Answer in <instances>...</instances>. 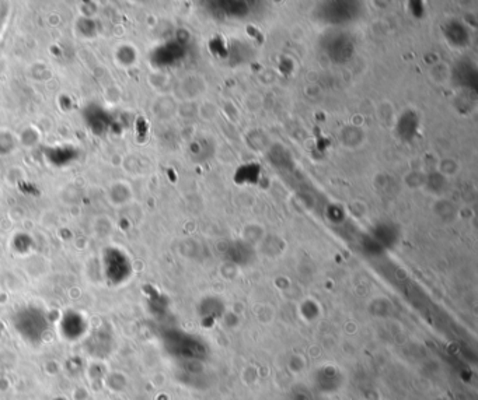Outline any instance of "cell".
<instances>
[{
	"label": "cell",
	"instance_id": "cell-1",
	"mask_svg": "<svg viewBox=\"0 0 478 400\" xmlns=\"http://www.w3.org/2000/svg\"><path fill=\"white\" fill-rule=\"evenodd\" d=\"M12 322L14 330L23 341L34 347L44 343L49 332V319L47 312L34 305L24 306L18 310Z\"/></svg>",
	"mask_w": 478,
	"mask_h": 400
},
{
	"label": "cell",
	"instance_id": "cell-2",
	"mask_svg": "<svg viewBox=\"0 0 478 400\" xmlns=\"http://www.w3.org/2000/svg\"><path fill=\"white\" fill-rule=\"evenodd\" d=\"M103 265L107 280L114 286L125 283L131 277V261L127 256V254L116 248H110L104 252Z\"/></svg>",
	"mask_w": 478,
	"mask_h": 400
},
{
	"label": "cell",
	"instance_id": "cell-3",
	"mask_svg": "<svg viewBox=\"0 0 478 400\" xmlns=\"http://www.w3.org/2000/svg\"><path fill=\"white\" fill-rule=\"evenodd\" d=\"M58 329L64 341L71 343L80 342L81 338H84L88 334L87 319L77 311L65 312L61 321H59Z\"/></svg>",
	"mask_w": 478,
	"mask_h": 400
},
{
	"label": "cell",
	"instance_id": "cell-4",
	"mask_svg": "<svg viewBox=\"0 0 478 400\" xmlns=\"http://www.w3.org/2000/svg\"><path fill=\"white\" fill-rule=\"evenodd\" d=\"M111 337L112 336L107 334L105 332H97L95 334H88L87 343H84L86 351L96 358L107 357L111 353L114 346Z\"/></svg>",
	"mask_w": 478,
	"mask_h": 400
},
{
	"label": "cell",
	"instance_id": "cell-5",
	"mask_svg": "<svg viewBox=\"0 0 478 400\" xmlns=\"http://www.w3.org/2000/svg\"><path fill=\"white\" fill-rule=\"evenodd\" d=\"M3 14H0V28H2V25H3Z\"/></svg>",
	"mask_w": 478,
	"mask_h": 400
},
{
	"label": "cell",
	"instance_id": "cell-6",
	"mask_svg": "<svg viewBox=\"0 0 478 400\" xmlns=\"http://www.w3.org/2000/svg\"><path fill=\"white\" fill-rule=\"evenodd\" d=\"M0 334H2V329H0Z\"/></svg>",
	"mask_w": 478,
	"mask_h": 400
}]
</instances>
